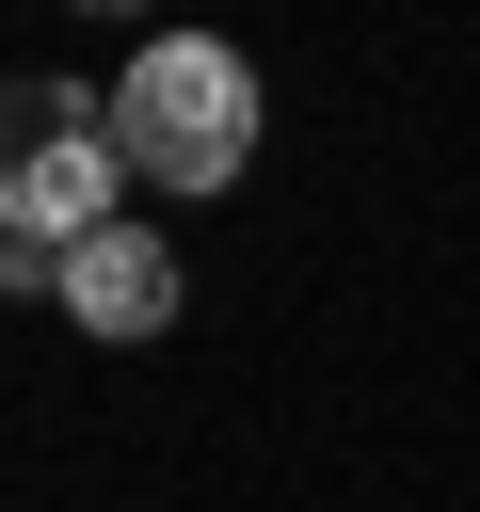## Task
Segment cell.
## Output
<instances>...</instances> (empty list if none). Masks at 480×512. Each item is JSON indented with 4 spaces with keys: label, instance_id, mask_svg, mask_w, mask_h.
I'll list each match as a JSON object with an SVG mask.
<instances>
[{
    "label": "cell",
    "instance_id": "1",
    "mask_svg": "<svg viewBox=\"0 0 480 512\" xmlns=\"http://www.w3.org/2000/svg\"><path fill=\"white\" fill-rule=\"evenodd\" d=\"M112 144H128V176H160V192H224V176L256 160V64H240L224 32H160V48H128Z\"/></svg>",
    "mask_w": 480,
    "mask_h": 512
},
{
    "label": "cell",
    "instance_id": "2",
    "mask_svg": "<svg viewBox=\"0 0 480 512\" xmlns=\"http://www.w3.org/2000/svg\"><path fill=\"white\" fill-rule=\"evenodd\" d=\"M112 96L96 80H0V224L16 240H96L112 224Z\"/></svg>",
    "mask_w": 480,
    "mask_h": 512
},
{
    "label": "cell",
    "instance_id": "3",
    "mask_svg": "<svg viewBox=\"0 0 480 512\" xmlns=\"http://www.w3.org/2000/svg\"><path fill=\"white\" fill-rule=\"evenodd\" d=\"M64 304H80V336H160L176 320V256L144 224H96V240H64Z\"/></svg>",
    "mask_w": 480,
    "mask_h": 512
},
{
    "label": "cell",
    "instance_id": "4",
    "mask_svg": "<svg viewBox=\"0 0 480 512\" xmlns=\"http://www.w3.org/2000/svg\"><path fill=\"white\" fill-rule=\"evenodd\" d=\"M96 16H128V0H96Z\"/></svg>",
    "mask_w": 480,
    "mask_h": 512
}]
</instances>
